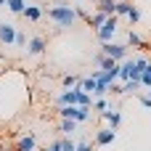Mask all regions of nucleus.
<instances>
[{
	"instance_id": "39448f33",
	"label": "nucleus",
	"mask_w": 151,
	"mask_h": 151,
	"mask_svg": "<svg viewBox=\"0 0 151 151\" xmlns=\"http://www.w3.org/2000/svg\"><path fill=\"white\" fill-rule=\"evenodd\" d=\"M29 56H42L45 50H48V40L42 37V35H37V37H32L29 42H27V48H24Z\"/></svg>"
},
{
	"instance_id": "4468645a",
	"label": "nucleus",
	"mask_w": 151,
	"mask_h": 151,
	"mask_svg": "<svg viewBox=\"0 0 151 151\" xmlns=\"http://www.w3.org/2000/svg\"><path fill=\"white\" fill-rule=\"evenodd\" d=\"M104 21H106V13H104V11H96L93 16H88V27H96V29H98Z\"/></svg>"
},
{
	"instance_id": "a211bd4d",
	"label": "nucleus",
	"mask_w": 151,
	"mask_h": 151,
	"mask_svg": "<svg viewBox=\"0 0 151 151\" xmlns=\"http://www.w3.org/2000/svg\"><path fill=\"white\" fill-rule=\"evenodd\" d=\"M24 5H27V0H5V8H8L11 13H21Z\"/></svg>"
},
{
	"instance_id": "9d476101",
	"label": "nucleus",
	"mask_w": 151,
	"mask_h": 151,
	"mask_svg": "<svg viewBox=\"0 0 151 151\" xmlns=\"http://www.w3.org/2000/svg\"><path fill=\"white\" fill-rule=\"evenodd\" d=\"M21 16H24V19H29V21H40V19L45 16V11H42L40 5H29V3H27V5H24V11H21Z\"/></svg>"
},
{
	"instance_id": "2eb2a0df",
	"label": "nucleus",
	"mask_w": 151,
	"mask_h": 151,
	"mask_svg": "<svg viewBox=\"0 0 151 151\" xmlns=\"http://www.w3.org/2000/svg\"><path fill=\"white\" fill-rule=\"evenodd\" d=\"M127 45H133V48H146V42H143V37L135 32V29H130V35H127Z\"/></svg>"
},
{
	"instance_id": "4be33fe9",
	"label": "nucleus",
	"mask_w": 151,
	"mask_h": 151,
	"mask_svg": "<svg viewBox=\"0 0 151 151\" xmlns=\"http://www.w3.org/2000/svg\"><path fill=\"white\" fill-rule=\"evenodd\" d=\"M61 151H77V143L69 138H61Z\"/></svg>"
},
{
	"instance_id": "cd10ccee",
	"label": "nucleus",
	"mask_w": 151,
	"mask_h": 151,
	"mask_svg": "<svg viewBox=\"0 0 151 151\" xmlns=\"http://www.w3.org/2000/svg\"><path fill=\"white\" fill-rule=\"evenodd\" d=\"M146 93H149V98H151V82H149V85H146Z\"/></svg>"
},
{
	"instance_id": "9b49d317",
	"label": "nucleus",
	"mask_w": 151,
	"mask_h": 151,
	"mask_svg": "<svg viewBox=\"0 0 151 151\" xmlns=\"http://www.w3.org/2000/svg\"><path fill=\"white\" fill-rule=\"evenodd\" d=\"M77 93H80V85H74V88H66V90L58 96V106H61V104H77Z\"/></svg>"
},
{
	"instance_id": "423d86ee",
	"label": "nucleus",
	"mask_w": 151,
	"mask_h": 151,
	"mask_svg": "<svg viewBox=\"0 0 151 151\" xmlns=\"http://www.w3.org/2000/svg\"><path fill=\"white\" fill-rule=\"evenodd\" d=\"M117 141V130L114 127H101L96 130V146H111Z\"/></svg>"
},
{
	"instance_id": "1a4fd4ad",
	"label": "nucleus",
	"mask_w": 151,
	"mask_h": 151,
	"mask_svg": "<svg viewBox=\"0 0 151 151\" xmlns=\"http://www.w3.org/2000/svg\"><path fill=\"white\" fill-rule=\"evenodd\" d=\"M16 149L19 151H35L37 149V138H35L32 133H27V135H21V138L16 141Z\"/></svg>"
},
{
	"instance_id": "c756f323",
	"label": "nucleus",
	"mask_w": 151,
	"mask_h": 151,
	"mask_svg": "<svg viewBox=\"0 0 151 151\" xmlns=\"http://www.w3.org/2000/svg\"><path fill=\"white\" fill-rule=\"evenodd\" d=\"M90 3H96V0H90Z\"/></svg>"
},
{
	"instance_id": "6e6552de",
	"label": "nucleus",
	"mask_w": 151,
	"mask_h": 151,
	"mask_svg": "<svg viewBox=\"0 0 151 151\" xmlns=\"http://www.w3.org/2000/svg\"><path fill=\"white\" fill-rule=\"evenodd\" d=\"M13 40H16V27L3 21V24H0V45L8 48V45H13Z\"/></svg>"
},
{
	"instance_id": "20e7f679",
	"label": "nucleus",
	"mask_w": 151,
	"mask_h": 151,
	"mask_svg": "<svg viewBox=\"0 0 151 151\" xmlns=\"http://www.w3.org/2000/svg\"><path fill=\"white\" fill-rule=\"evenodd\" d=\"M101 53L104 56H109V58H114V61H122V58H127V45H119V42H104V48H101Z\"/></svg>"
},
{
	"instance_id": "393cba45",
	"label": "nucleus",
	"mask_w": 151,
	"mask_h": 151,
	"mask_svg": "<svg viewBox=\"0 0 151 151\" xmlns=\"http://www.w3.org/2000/svg\"><path fill=\"white\" fill-rule=\"evenodd\" d=\"M77 151H93V143H88V141H80V143H77Z\"/></svg>"
},
{
	"instance_id": "f8f14e48",
	"label": "nucleus",
	"mask_w": 151,
	"mask_h": 151,
	"mask_svg": "<svg viewBox=\"0 0 151 151\" xmlns=\"http://www.w3.org/2000/svg\"><path fill=\"white\" fill-rule=\"evenodd\" d=\"M77 85H80V88H82L85 93H90V96L96 98V90H98V80H96L93 74H90V77H85V80H80Z\"/></svg>"
},
{
	"instance_id": "c85d7f7f",
	"label": "nucleus",
	"mask_w": 151,
	"mask_h": 151,
	"mask_svg": "<svg viewBox=\"0 0 151 151\" xmlns=\"http://www.w3.org/2000/svg\"><path fill=\"white\" fill-rule=\"evenodd\" d=\"M0 5H5V0H0Z\"/></svg>"
},
{
	"instance_id": "7ed1b4c3",
	"label": "nucleus",
	"mask_w": 151,
	"mask_h": 151,
	"mask_svg": "<svg viewBox=\"0 0 151 151\" xmlns=\"http://www.w3.org/2000/svg\"><path fill=\"white\" fill-rule=\"evenodd\" d=\"M96 32H98V40H101V42H109V40L119 32V16H114V13L106 16V21H104Z\"/></svg>"
},
{
	"instance_id": "0eeeda50",
	"label": "nucleus",
	"mask_w": 151,
	"mask_h": 151,
	"mask_svg": "<svg viewBox=\"0 0 151 151\" xmlns=\"http://www.w3.org/2000/svg\"><path fill=\"white\" fill-rule=\"evenodd\" d=\"M101 119H104V122H109V127H114V130H117V127L122 125V114H119V111H117L114 106L104 109V111H101Z\"/></svg>"
},
{
	"instance_id": "b1692460",
	"label": "nucleus",
	"mask_w": 151,
	"mask_h": 151,
	"mask_svg": "<svg viewBox=\"0 0 151 151\" xmlns=\"http://www.w3.org/2000/svg\"><path fill=\"white\" fill-rule=\"evenodd\" d=\"M109 93H111V96H122V85H119L117 80H114V82H109Z\"/></svg>"
},
{
	"instance_id": "6ab92c4d",
	"label": "nucleus",
	"mask_w": 151,
	"mask_h": 151,
	"mask_svg": "<svg viewBox=\"0 0 151 151\" xmlns=\"http://www.w3.org/2000/svg\"><path fill=\"white\" fill-rule=\"evenodd\" d=\"M138 88H141V80H127V82H122V93H138Z\"/></svg>"
},
{
	"instance_id": "f03ea898",
	"label": "nucleus",
	"mask_w": 151,
	"mask_h": 151,
	"mask_svg": "<svg viewBox=\"0 0 151 151\" xmlns=\"http://www.w3.org/2000/svg\"><path fill=\"white\" fill-rule=\"evenodd\" d=\"M58 114H61V119L88 122V119H90V106H77V104H61Z\"/></svg>"
},
{
	"instance_id": "f3484780",
	"label": "nucleus",
	"mask_w": 151,
	"mask_h": 151,
	"mask_svg": "<svg viewBox=\"0 0 151 151\" xmlns=\"http://www.w3.org/2000/svg\"><path fill=\"white\" fill-rule=\"evenodd\" d=\"M130 0H117V5H114V16H127V11H130Z\"/></svg>"
},
{
	"instance_id": "ddd939ff",
	"label": "nucleus",
	"mask_w": 151,
	"mask_h": 151,
	"mask_svg": "<svg viewBox=\"0 0 151 151\" xmlns=\"http://www.w3.org/2000/svg\"><path fill=\"white\" fill-rule=\"evenodd\" d=\"M77 125H80V122H74V119H61V125H58V133H64V135H72V133L77 130Z\"/></svg>"
},
{
	"instance_id": "aec40b11",
	"label": "nucleus",
	"mask_w": 151,
	"mask_h": 151,
	"mask_svg": "<svg viewBox=\"0 0 151 151\" xmlns=\"http://www.w3.org/2000/svg\"><path fill=\"white\" fill-rule=\"evenodd\" d=\"M127 19H130V24H138V21H141V8H138V5H130Z\"/></svg>"
},
{
	"instance_id": "412c9836",
	"label": "nucleus",
	"mask_w": 151,
	"mask_h": 151,
	"mask_svg": "<svg viewBox=\"0 0 151 151\" xmlns=\"http://www.w3.org/2000/svg\"><path fill=\"white\" fill-rule=\"evenodd\" d=\"M77 82H80V80H77L74 74H64V77H61V85H64V88H74Z\"/></svg>"
},
{
	"instance_id": "a878e982",
	"label": "nucleus",
	"mask_w": 151,
	"mask_h": 151,
	"mask_svg": "<svg viewBox=\"0 0 151 151\" xmlns=\"http://www.w3.org/2000/svg\"><path fill=\"white\" fill-rule=\"evenodd\" d=\"M45 151H61V138H58V141H53V143H50Z\"/></svg>"
},
{
	"instance_id": "f257e3e1",
	"label": "nucleus",
	"mask_w": 151,
	"mask_h": 151,
	"mask_svg": "<svg viewBox=\"0 0 151 151\" xmlns=\"http://www.w3.org/2000/svg\"><path fill=\"white\" fill-rule=\"evenodd\" d=\"M48 19L56 24V29H69V27H74V21H77V11H74V5H69V3H56L53 8H48Z\"/></svg>"
},
{
	"instance_id": "dca6fc26",
	"label": "nucleus",
	"mask_w": 151,
	"mask_h": 151,
	"mask_svg": "<svg viewBox=\"0 0 151 151\" xmlns=\"http://www.w3.org/2000/svg\"><path fill=\"white\" fill-rule=\"evenodd\" d=\"M96 5H98V11H104L106 16H111V13H114V5H117V0H96Z\"/></svg>"
},
{
	"instance_id": "bb28decb",
	"label": "nucleus",
	"mask_w": 151,
	"mask_h": 151,
	"mask_svg": "<svg viewBox=\"0 0 151 151\" xmlns=\"http://www.w3.org/2000/svg\"><path fill=\"white\" fill-rule=\"evenodd\" d=\"M141 104H143V109H149V111H151V98H149V96H143Z\"/></svg>"
},
{
	"instance_id": "5701e85b",
	"label": "nucleus",
	"mask_w": 151,
	"mask_h": 151,
	"mask_svg": "<svg viewBox=\"0 0 151 151\" xmlns=\"http://www.w3.org/2000/svg\"><path fill=\"white\" fill-rule=\"evenodd\" d=\"M13 45H16V48H27V35H24V32H16Z\"/></svg>"
}]
</instances>
